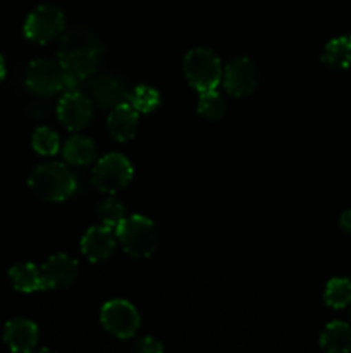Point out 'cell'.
<instances>
[{
	"instance_id": "1",
	"label": "cell",
	"mask_w": 351,
	"mask_h": 353,
	"mask_svg": "<svg viewBox=\"0 0 351 353\" xmlns=\"http://www.w3.org/2000/svg\"><path fill=\"white\" fill-rule=\"evenodd\" d=\"M30 188L45 202H62L76 192V178L64 164H41L31 172Z\"/></svg>"
},
{
	"instance_id": "2",
	"label": "cell",
	"mask_w": 351,
	"mask_h": 353,
	"mask_svg": "<svg viewBox=\"0 0 351 353\" xmlns=\"http://www.w3.org/2000/svg\"><path fill=\"white\" fill-rule=\"evenodd\" d=\"M120 245L131 257H151L158 245V230L153 221L143 216L126 217L116 230Z\"/></svg>"
},
{
	"instance_id": "3",
	"label": "cell",
	"mask_w": 351,
	"mask_h": 353,
	"mask_svg": "<svg viewBox=\"0 0 351 353\" xmlns=\"http://www.w3.org/2000/svg\"><path fill=\"white\" fill-rule=\"evenodd\" d=\"M220 59L210 48H193L184 57V74L196 92L217 90L222 81Z\"/></svg>"
},
{
	"instance_id": "4",
	"label": "cell",
	"mask_w": 351,
	"mask_h": 353,
	"mask_svg": "<svg viewBox=\"0 0 351 353\" xmlns=\"http://www.w3.org/2000/svg\"><path fill=\"white\" fill-rule=\"evenodd\" d=\"M131 178H133V165L127 161L126 155L112 152L96 162L92 181L100 192L116 193L126 188Z\"/></svg>"
},
{
	"instance_id": "5",
	"label": "cell",
	"mask_w": 351,
	"mask_h": 353,
	"mask_svg": "<svg viewBox=\"0 0 351 353\" xmlns=\"http://www.w3.org/2000/svg\"><path fill=\"white\" fill-rule=\"evenodd\" d=\"M100 321L110 334L117 338H131L140 330V314L126 300H110L102 307Z\"/></svg>"
},
{
	"instance_id": "6",
	"label": "cell",
	"mask_w": 351,
	"mask_h": 353,
	"mask_svg": "<svg viewBox=\"0 0 351 353\" xmlns=\"http://www.w3.org/2000/svg\"><path fill=\"white\" fill-rule=\"evenodd\" d=\"M64 14L54 6H40L28 16L24 34L36 43H48L64 31Z\"/></svg>"
},
{
	"instance_id": "7",
	"label": "cell",
	"mask_w": 351,
	"mask_h": 353,
	"mask_svg": "<svg viewBox=\"0 0 351 353\" xmlns=\"http://www.w3.org/2000/svg\"><path fill=\"white\" fill-rule=\"evenodd\" d=\"M26 85L40 97L55 95L64 88V74L58 62L48 59H36L28 65Z\"/></svg>"
},
{
	"instance_id": "8",
	"label": "cell",
	"mask_w": 351,
	"mask_h": 353,
	"mask_svg": "<svg viewBox=\"0 0 351 353\" xmlns=\"http://www.w3.org/2000/svg\"><path fill=\"white\" fill-rule=\"evenodd\" d=\"M222 81L226 92H229L233 97L250 95L258 85L257 64L248 57L236 59L224 69Z\"/></svg>"
},
{
	"instance_id": "9",
	"label": "cell",
	"mask_w": 351,
	"mask_h": 353,
	"mask_svg": "<svg viewBox=\"0 0 351 353\" xmlns=\"http://www.w3.org/2000/svg\"><path fill=\"white\" fill-rule=\"evenodd\" d=\"M57 116L67 130L79 131L88 126L92 121V102L81 92H65L58 102Z\"/></svg>"
},
{
	"instance_id": "10",
	"label": "cell",
	"mask_w": 351,
	"mask_h": 353,
	"mask_svg": "<svg viewBox=\"0 0 351 353\" xmlns=\"http://www.w3.org/2000/svg\"><path fill=\"white\" fill-rule=\"evenodd\" d=\"M41 272V283L43 288L48 290H58V288H67L78 278V262L71 259L69 255L57 254L52 255L47 259L40 269Z\"/></svg>"
},
{
	"instance_id": "11",
	"label": "cell",
	"mask_w": 351,
	"mask_h": 353,
	"mask_svg": "<svg viewBox=\"0 0 351 353\" xmlns=\"http://www.w3.org/2000/svg\"><path fill=\"white\" fill-rule=\"evenodd\" d=\"M92 95L96 105L103 109H114L123 102H129V90L126 83L112 74H102L93 81Z\"/></svg>"
},
{
	"instance_id": "12",
	"label": "cell",
	"mask_w": 351,
	"mask_h": 353,
	"mask_svg": "<svg viewBox=\"0 0 351 353\" xmlns=\"http://www.w3.org/2000/svg\"><path fill=\"white\" fill-rule=\"evenodd\" d=\"M69 55H102V43L88 28H74L62 37L58 45V57Z\"/></svg>"
},
{
	"instance_id": "13",
	"label": "cell",
	"mask_w": 351,
	"mask_h": 353,
	"mask_svg": "<svg viewBox=\"0 0 351 353\" xmlns=\"http://www.w3.org/2000/svg\"><path fill=\"white\" fill-rule=\"evenodd\" d=\"M116 250V234L110 228H89L81 240V252L88 261H107Z\"/></svg>"
},
{
	"instance_id": "14",
	"label": "cell",
	"mask_w": 351,
	"mask_h": 353,
	"mask_svg": "<svg viewBox=\"0 0 351 353\" xmlns=\"http://www.w3.org/2000/svg\"><path fill=\"white\" fill-rule=\"evenodd\" d=\"M138 123H140V112L129 102H123L110 109L107 119L110 137L117 141L131 140L136 134Z\"/></svg>"
},
{
	"instance_id": "15",
	"label": "cell",
	"mask_w": 351,
	"mask_h": 353,
	"mask_svg": "<svg viewBox=\"0 0 351 353\" xmlns=\"http://www.w3.org/2000/svg\"><path fill=\"white\" fill-rule=\"evenodd\" d=\"M3 340L12 352L28 353L33 350L38 343V327L33 321L16 317L9 321L3 333Z\"/></svg>"
},
{
	"instance_id": "16",
	"label": "cell",
	"mask_w": 351,
	"mask_h": 353,
	"mask_svg": "<svg viewBox=\"0 0 351 353\" xmlns=\"http://www.w3.org/2000/svg\"><path fill=\"white\" fill-rule=\"evenodd\" d=\"M320 347L329 353H346L351 350V327L343 321L327 324L320 334Z\"/></svg>"
},
{
	"instance_id": "17",
	"label": "cell",
	"mask_w": 351,
	"mask_h": 353,
	"mask_svg": "<svg viewBox=\"0 0 351 353\" xmlns=\"http://www.w3.org/2000/svg\"><path fill=\"white\" fill-rule=\"evenodd\" d=\"M96 148L89 138L74 134L69 138L64 145V159L69 164L74 165H88L95 161Z\"/></svg>"
},
{
	"instance_id": "18",
	"label": "cell",
	"mask_w": 351,
	"mask_h": 353,
	"mask_svg": "<svg viewBox=\"0 0 351 353\" xmlns=\"http://www.w3.org/2000/svg\"><path fill=\"white\" fill-rule=\"evenodd\" d=\"M9 278L12 281L14 288L23 293H33L38 290H43L41 283V272L31 262H23V264L14 265L9 271Z\"/></svg>"
},
{
	"instance_id": "19",
	"label": "cell",
	"mask_w": 351,
	"mask_h": 353,
	"mask_svg": "<svg viewBox=\"0 0 351 353\" xmlns=\"http://www.w3.org/2000/svg\"><path fill=\"white\" fill-rule=\"evenodd\" d=\"M322 62L330 69H341L350 68L351 64V37H341L334 38L326 45L322 54Z\"/></svg>"
},
{
	"instance_id": "20",
	"label": "cell",
	"mask_w": 351,
	"mask_h": 353,
	"mask_svg": "<svg viewBox=\"0 0 351 353\" xmlns=\"http://www.w3.org/2000/svg\"><path fill=\"white\" fill-rule=\"evenodd\" d=\"M326 303L332 309H344L351 303V281L344 278H334L327 283L323 293Z\"/></svg>"
},
{
	"instance_id": "21",
	"label": "cell",
	"mask_w": 351,
	"mask_h": 353,
	"mask_svg": "<svg viewBox=\"0 0 351 353\" xmlns=\"http://www.w3.org/2000/svg\"><path fill=\"white\" fill-rule=\"evenodd\" d=\"M129 103L138 112H153L160 105V93L148 85H140L129 93Z\"/></svg>"
},
{
	"instance_id": "22",
	"label": "cell",
	"mask_w": 351,
	"mask_h": 353,
	"mask_svg": "<svg viewBox=\"0 0 351 353\" xmlns=\"http://www.w3.org/2000/svg\"><path fill=\"white\" fill-rule=\"evenodd\" d=\"M96 216L102 221L103 226L117 230V226L126 219V209L116 199H105L96 207Z\"/></svg>"
},
{
	"instance_id": "23",
	"label": "cell",
	"mask_w": 351,
	"mask_h": 353,
	"mask_svg": "<svg viewBox=\"0 0 351 353\" xmlns=\"http://www.w3.org/2000/svg\"><path fill=\"white\" fill-rule=\"evenodd\" d=\"M198 112L205 119L217 121L224 116L226 112V102L222 97L217 93V90H210V92H202L198 99Z\"/></svg>"
},
{
	"instance_id": "24",
	"label": "cell",
	"mask_w": 351,
	"mask_h": 353,
	"mask_svg": "<svg viewBox=\"0 0 351 353\" xmlns=\"http://www.w3.org/2000/svg\"><path fill=\"white\" fill-rule=\"evenodd\" d=\"M33 148L40 155H54L57 154L58 147H61V140H58V134L55 133L50 128H38L33 134Z\"/></svg>"
},
{
	"instance_id": "25",
	"label": "cell",
	"mask_w": 351,
	"mask_h": 353,
	"mask_svg": "<svg viewBox=\"0 0 351 353\" xmlns=\"http://www.w3.org/2000/svg\"><path fill=\"white\" fill-rule=\"evenodd\" d=\"M133 352H138V353H160V352H164V345H162L158 340H155V338L147 336V338H141V340H138V343H134Z\"/></svg>"
},
{
	"instance_id": "26",
	"label": "cell",
	"mask_w": 351,
	"mask_h": 353,
	"mask_svg": "<svg viewBox=\"0 0 351 353\" xmlns=\"http://www.w3.org/2000/svg\"><path fill=\"white\" fill-rule=\"evenodd\" d=\"M339 224L343 228V231H346L348 234H351V209L344 210L339 217Z\"/></svg>"
},
{
	"instance_id": "27",
	"label": "cell",
	"mask_w": 351,
	"mask_h": 353,
	"mask_svg": "<svg viewBox=\"0 0 351 353\" xmlns=\"http://www.w3.org/2000/svg\"><path fill=\"white\" fill-rule=\"evenodd\" d=\"M6 72H7L6 61H3V57H2V55H0V81H2V79L6 78Z\"/></svg>"
},
{
	"instance_id": "28",
	"label": "cell",
	"mask_w": 351,
	"mask_h": 353,
	"mask_svg": "<svg viewBox=\"0 0 351 353\" xmlns=\"http://www.w3.org/2000/svg\"><path fill=\"white\" fill-rule=\"evenodd\" d=\"M350 317H351V309H350Z\"/></svg>"
}]
</instances>
